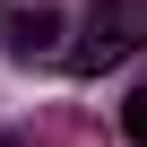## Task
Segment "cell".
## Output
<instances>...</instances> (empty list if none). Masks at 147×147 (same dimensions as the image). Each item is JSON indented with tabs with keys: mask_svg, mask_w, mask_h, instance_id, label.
<instances>
[{
	"mask_svg": "<svg viewBox=\"0 0 147 147\" xmlns=\"http://www.w3.org/2000/svg\"><path fill=\"white\" fill-rule=\"evenodd\" d=\"M138 43H147V0H104L95 26H87V43H78V69H113Z\"/></svg>",
	"mask_w": 147,
	"mask_h": 147,
	"instance_id": "cell-1",
	"label": "cell"
},
{
	"mask_svg": "<svg viewBox=\"0 0 147 147\" xmlns=\"http://www.w3.org/2000/svg\"><path fill=\"white\" fill-rule=\"evenodd\" d=\"M52 35H61V9H26V18H18V43H26V52H43Z\"/></svg>",
	"mask_w": 147,
	"mask_h": 147,
	"instance_id": "cell-2",
	"label": "cell"
},
{
	"mask_svg": "<svg viewBox=\"0 0 147 147\" xmlns=\"http://www.w3.org/2000/svg\"><path fill=\"white\" fill-rule=\"evenodd\" d=\"M121 130H130V138H138V147H147V87H138V95H130V104H121Z\"/></svg>",
	"mask_w": 147,
	"mask_h": 147,
	"instance_id": "cell-3",
	"label": "cell"
}]
</instances>
